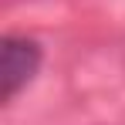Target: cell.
I'll list each match as a JSON object with an SVG mask.
<instances>
[{
  "label": "cell",
  "instance_id": "1",
  "mask_svg": "<svg viewBox=\"0 0 125 125\" xmlns=\"http://www.w3.org/2000/svg\"><path fill=\"white\" fill-rule=\"evenodd\" d=\"M41 58L44 54H41L37 41L17 37V34L3 37V51H0V84H3L0 98L3 102H14L24 88L34 81V74L41 68Z\"/></svg>",
  "mask_w": 125,
  "mask_h": 125
}]
</instances>
